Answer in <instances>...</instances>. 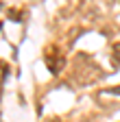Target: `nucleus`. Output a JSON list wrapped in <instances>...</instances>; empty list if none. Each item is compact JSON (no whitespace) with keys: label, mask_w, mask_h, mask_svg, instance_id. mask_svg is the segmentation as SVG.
<instances>
[{"label":"nucleus","mask_w":120,"mask_h":122,"mask_svg":"<svg viewBox=\"0 0 120 122\" xmlns=\"http://www.w3.org/2000/svg\"><path fill=\"white\" fill-rule=\"evenodd\" d=\"M46 61H48V68L52 70V74H59V72H61L63 70V55H57V50L52 48V52L48 50V57H46Z\"/></svg>","instance_id":"obj_1"}]
</instances>
